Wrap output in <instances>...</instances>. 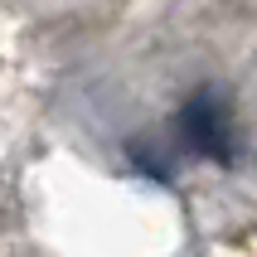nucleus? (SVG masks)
<instances>
[{
	"label": "nucleus",
	"mask_w": 257,
	"mask_h": 257,
	"mask_svg": "<svg viewBox=\"0 0 257 257\" xmlns=\"http://www.w3.org/2000/svg\"><path fill=\"white\" fill-rule=\"evenodd\" d=\"M175 131L180 141L194 151V156H209L218 165H233L238 160V121H233V102L218 83L194 87L175 116Z\"/></svg>",
	"instance_id": "1"
}]
</instances>
